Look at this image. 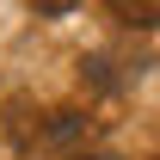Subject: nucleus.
Wrapping results in <instances>:
<instances>
[{
    "label": "nucleus",
    "instance_id": "39448f33",
    "mask_svg": "<svg viewBox=\"0 0 160 160\" xmlns=\"http://www.w3.org/2000/svg\"><path fill=\"white\" fill-rule=\"evenodd\" d=\"M154 160H160V154H154Z\"/></svg>",
    "mask_w": 160,
    "mask_h": 160
},
{
    "label": "nucleus",
    "instance_id": "20e7f679",
    "mask_svg": "<svg viewBox=\"0 0 160 160\" xmlns=\"http://www.w3.org/2000/svg\"><path fill=\"white\" fill-rule=\"evenodd\" d=\"M74 160H117V154H105V148H80Z\"/></svg>",
    "mask_w": 160,
    "mask_h": 160
},
{
    "label": "nucleus",
    "instance_id": "f257e3e1",
    "mask_svg": "<svg viewBox=\"0 0 160 160\" xmlns=\"http://www.w3.org/2000/svg\"><path fill=\"white\" fill-rule=\"evenodd\" d=\"M74 136H86V111H49V117L37 123V142H49V148H62V142H74Z\"/></svg>",
    "mask_w": 160,
    "mask_h": 160
},
{
    "label": "nucleus",
    "instance_id": "f03ea898",
    "mask_svg": "<svg viewBox=\"0 0 160 160\" xmlns=\"http://www.w3.org/2000/svg\"><path fill=\"white\" fill-rule=\"evenodd\" d=\"M105 12L117 25H136V31H154L160 25V0H105Z\"/></svg>",
    "mask_w": 160,
    "mask_h": 160
},
{
    "label": "nucleus",
    "instance_id": "7ed1b4c3",
    "mask_svg": "<svg viewBox=\"0 0 160 160\" xmlns=\"http://www.w3.org/2000/svg\"><path fill=\"white\" fill-rule=\"evenodd\" d=\"M31 6H37V12H68L74 0H31Z\"/></svg>",
    "mask_w": 160,
    "mask_h": 160
}]
</instances>
